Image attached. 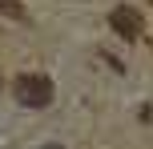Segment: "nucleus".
I'll use <instances>...</instances> for the list:
<instances>
[{
    "label": "nucleus",
    "mask_w": 153,
    "mask_h": 149,
    "mask_svg": "<svg viewBox=\"0 0 153 149\" xmlns=\"http://www.w3.org/2000/svg\"><path fill=\"white\" fill-rule=\"evenodd\" d=\"M109 24H113V32L125 36V40H137L141 36V12L129 8V4H117L113 12H109Z\"/></svg>",
    "instance_id": "nucleus-2"
},
{
    "label": "nucleus",
    "mask_w": 153,
    "mask_h": 149,
    "mask_svg": "<svg viewBox=\"0 0 153 149\" xmlns=\"http://www.w3.org/2000/svg\"><path fill=\"white\" fill-rule=\"evenodd\" d=\"M16 101L28 105V109H45V105L53 101V81H48L45 73H24V77H16Z\"/></svg>",
    "instance_id": "nucleus-1"
},
{
    "label": "nucleus",
    "mask_w": 153,
    "mask_h": 149,
    "mask_svg": "<svg viewBox=\"0 0 153 149\" xmlns=\"http://www.w3.org/2000/svg\"><path fill=\"white\" fill-rule=\"evenodd\" d=\"M0 12H8L12 20H24V8H20V0H0Z\"/></svg>",
    "instance_id": "nucleus-3"
},
{
    "label": "nucleus",
    "mask_w": 153,
    "mask_h": 149,
    "mask_svg": "<svg viewBox=\"0 0 153 149\" xmlns=\"http://www.w3.org/2000/svg\"><path fill=\"white\" fill-rule=\"evenodd\" d=\"M48 149H56V145H48Z\"/></svg>",
    "instance_id": "nucleus-4"
}]
</instances>
